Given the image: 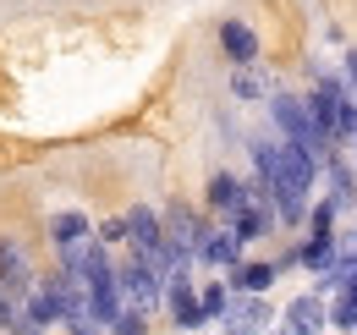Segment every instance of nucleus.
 <instances>
[{
	"instance_id": "16",
	"label": "nucleus",
	"mask_w": 357,
	"mask_h": 335,
	"mask_svg": "<svg viewBox=\"0 0 357 335\" xmlns=\"http://www.w3.org/2000/svg\"><path fill=\"white\" fill-rule=\"evenodd\" d=\"M335 325L357 330V292H335Z\"/></svg>"
},
{
	"instance_id": "6",
	"label": "nucleus",
	"mask_w": 357,
	"mask_h": 335,
	"mask_svg": "<svg viewBox=\"0 0 357 335\" xmlns=\"http://www.w3.org/2000/svg\"><path fill=\"white\" fill-rule=\"evenodd\" d=\"M0 281H6V292H11V297H28V292H33L28 253H22V242H11V237H0Z\"/></svg>"
},
{
	"instance_id": "3",
	"label": "nucleus",
	"mask_w": 357,
	"mask_h": 335,
	"mask_svg": "<svg viewBox=\"0 0 357 335\" xmlns=\"http://www.w3.org/2000/svg\"><path fill=\"white\" fill-rule=\"evenodd\" d=\"M313 116L330 137H352L357 132V99L341 77H319V94H313Z\"/></svg>"
},
{
	"instance_id": "4",
	"label": "nucleus",
	"mask_w": 357,
	"mask_h": 335,
	"mask_svg": "<svg viewBox=\"0 0 357 335\" xmlns=\"http://www.w3.org/2000/svg\"><path fill=\"white\" fill-rule=\"evenodd\" d=\"M116 281H121V302H127V308H143V313H149V308L160 302V292H165L160 269H149L143 258H132V264H127Z\"/></svg>"
},
{
	"instance_id": "7",
	"label": "nucleus",
	"mask_w": 357,
	"mask_h": 335,
	"mask_svg": "<svg viewBox=\"0 0 357 335\" xmlns=\"http://www.w3.org/2000/svg\"><path fill=\"white\" fill-rule=\"evenodd\" d=\"M165 242H171V248H181L187 258H198L204 225H198V214L187 209V204H171V214H165Z\"/></svg>"
},
{
	"instance_id": "18",
	"label": "nucleus",
	"mask_w": 357,
	"mask_h": 335,
	"mask_svg": "<svg viewBox=\"0 0 357 335\" xmlns=\"http://www.w3.org/2000/svg\"><path fill=\"white\" fill-rule=\"evenodd\" d=\"M110 325H116V335H143V308H121Z\"/></svg>"
},
{
	"instance_id": "8",
	"label": "nucleus",
	"mask_w": 357,
	"mask_h": 335,
	"mask_svg": "<svg viewBox=\"0 0 357 335\" xmlns=\"http://www.w3.org/2000/svg\"><path fill=\"white\" fill-rule=\"evenodd\" d=\"M50 237H55V248L66 253V248H83V242H93V225H89V214L61 209L55 220H50Z\"/></svg>"
},
{
	"instance_id": "10",
	"label": "nucleus",
	"mask_w": 357,
	"mask_h": 335,
	"mask_svg": "<svg viewBox=\"0 0 357 335\" xmlns=\"http://www.w3.org/2000/svg\"><path fill=\"white\" fill-rule=\"evenodd\" d=\"M198 258H204V264H220V269H231V264L242 258V237H236V231H204Z\"/></svg>"
},
{
	"instance_id": "23",
	"label": "nucleus",
	"mask_w": 357,
	"mask_h": 335,
	"mask_svg": "<svg viewBox=\"0 0 357 335\" xmlns=\"http://www.w3.org/2000/svg\"><path fill=\"white\" fill-rule=\"evenodd\" d=\"M347 83L357 88V50H352V55H347Z\"/></svg>"
},
{
	"instance_id": "11",
	"label": "nucleus",
	"mask_w": 357,
	"mask_h": 335,
	"mask_svg": "<svg viewBox=\"0 0 357 335\" xmlns=\"http://www.w3.org/2000/svg\"><path fill=\"white\" fill-rule=\"evenodd\" d=\"M220 50L236 61V66L259 61V39H253V28H248V22H220Z\"/></svg>"
},
{
	"instance_id": "15",
	"label": "nucleus",
	"mask_w": 357,
	"mask_h": 335,
	"mask_svg": "<svg viewBox=\"0 0 357 335\" xmlns=\"http://www.w3.org/2000/svg\"><path fill=\"white\" fill-rule=\"evenodd\" d=\"M335 253H341V248H335V237H330V231H324V237L313 231V237H308V248L297 253V258H303V264H313V269H324V264H330Z\"/></svg>"
},
{
	"instance_id": "22",
	"label": "nucleus",
	"mask_w": 357,
	"mask_h": 335,
	"mask_svg": "<svg viewBox=\"0 0 357 335\" xmlns=\"http://www.w3.org/2000/svg\"><path fill=\"white\" fill-rule=\"evenodd\" d=\"M72 325V335H99V319L93 313H77V319H66Z\"/></svg>"
},
{
	"instance_id": "1",
	"label": "nucleus",
	"mask_w": 357,
	"mask_h": 335,
	"mask_svg": "<svg viewBox=\"0 0 357 335\" xmlns=\"http://www.w3.org/2000/svg\"><path fill=\"white\" fill-rule=\"evenodd\" d=\"M253 160H259V181L269 187V204L280 220H303L308 209V187H313V160L308 149H297V143H259L253 149Z\"/></svg>"
},
{
	"instance_id": "17",
	"label": "nucleus",
	"mask_w": 357,
	"mask_h": 335,
	"mask_svg": "<svg viewBox=\"0 0 357 335\" xmlns=\"http://www.w3.org/2000/svg\"><path fill=\"white\" fill-rule=\"evenodd\" d=\"M198 302H204V313H209V319H220V313H225V302H231V297H225V286H215V281H209V286L198 292Z\"/></svg>"
},
{
	"instance_id": "20",
	"label": "nucleus",
	"mask_w": 357,
	"mask_h": 335,
	"mask_svg": "<svg viewBox=\"0 0 357 335\" xmlns=\"http://www.w3.org/2000/svg\"><path fill=\"white\" fill-rule=\"evenodd\" d=\"M335 209H341V204H335V198H330V204H319V209H313V231H319V237H324V231H330V225H335Z\"/></svg>"
},
{
	"instance_id": "13",
	"label": "nucleus",
	"mask_w": 357,
	"mask_h": 335,
	"mask_svg": "<svg viewBox=\"0 0 357 335\" xmlns=\"http://www.w3.org/2000/svg\"><path fill=\"white\" fill-rule=\"evenodd\" d=\"M269 281H275V264H231L236 292H269Z\"/></svg>"
},
{
	"instance_id": "21",
	"label": "nucleus",
	"mask_w": 357,
	"mask_h": 335,
	"mask_svg": "<svg viewBox=\"0 0 357 335\" xmlns=\"http://www.w3.org/2000/svg\"><path fill=\"white\" fill-rule=\"evenodd\" d=\"M11 313H17V297L6 292V281H0V330H11Z\"/></svg>"
},
{
	"instance_id": "5",
	"label": "nucleus",
	"mask_w": 357,
	"mask_h": 335,
	"mask_svg": "<svg viewBox=\"0 0 357 335\" xmlns=\"http://www.w3.org/2000/svg\"><path fill=\"white\" fill-rule=\"evenodd\" d=\"M225 330L231 335H253V330H264L269 325V302H264V292H242L236 302H225Z\"/></svg>"
},
{
	"instance_id": "24",
	"label": "nucleus",
	"mask_w": 357,
	"mask_h": 335,
	"mask_svg": "<svg viewBox=\"0 0 357 335\" xmlns=\"http://www.w3.org/2000/svg\"><path fill=\"white\" fill-rule=\"evenodd\" d=\"M286 335H291V330H286Z\"/></svg>"
},
{
	"instance_id": "2",
	"label": "nucleus",
	"mask_w": 357,
	"mask_h": 335,
	"mask_svg": "<svg viewBox=\"0 0 357 335\" xmlns=\"http://www.w3.org/2000/svg\"><path fill=\"white\" fill-rule=\"evenodd\" d=\"M269 110H275V126L286 132V143H297V149H308L313 160H319V154L330 149V132L319 126V116H313V105H303V99H291V94H280V99H275Z\"/></svg>"
},
{
	"instance_id": "14",
	"label": "nucleus",
	"mask_w": 357,
	"mask_h": 335,
	"mask_svg": "<svg viewBox=\"0 0 357 335\" xmlns=\"http://www.w3.org/2000/svg\"><path fill=\"white\" fill-rule=\"evenodd\" d=\"M231 94L253 105V99H264V94H269V77L259 72V66H253V61H248V66H236V77H231Z\"/></svg>"
},
{
	"instance_id": "12",
	"label": "nucleus",
	"mask_w": 357,
	"mask_h": 335,
	"mask_svg": "<svg viewBox=\"0 0 357 335\" xmlns=\"http://www.w3.org/2000/svg\"><path fill=\"white\" fill-rule=\"evenodd\" d=\"M242 198H248V193H242V181H236V176H215V181H209V209L236 214V209H242Z\"/></svg>"
},
{
	"instance_id": "9",
	"label": "nucleus",
	"mask_w": 357,
	"mask_h": 335,
	"mask_svg": "<svg viewBox=\"0 0 357 335\" xmlns=\"http://www.w3.org/2000/svg\"><path fill=\"white\" fill-rule=\"evenodd\" d=\"M324 325H330V313H324L319 297H297V302L286 308V330L291 335H319Z\"/></svg>"
},
{
	"instance_id": "19",
	"label": "nucleus",
	"mask_w": 357,
	"mask_h": 335,
	"mask_svg": "<svg viewBox=\"0 0 357 335\" xmlns=\"http://www.w3.org/2000/svg\"><path fill=\"white\" fill-rule=\"evenodd\" d=\"M99 242H105V248H110V242H127V214L105 220V225H99Z\"/></svg>"
}]
</instances>
